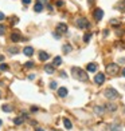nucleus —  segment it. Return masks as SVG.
Wrapping results in <instances>:
<instances>
[{
	"label": "nucleus",
	"mask_w": 125,
	"mask_h": 131,
	"mask_svg": "<svg viewBox=\"0 0 125 131\" xmlns=\"http://www.w3.org/2000/svg\"><path fill=\"white\" fill-rule=\"evenodd\" d=\"M71 75H73L77 80H81V82H87L89 80L87 74L83 70L78 68V67H73V68H71Z\"/></svg>",
	"instance_id": "f257e3e1"
},
{
	"label": "nucleus",
	"mask_w": 125,
	"mask_h": 131,
	"mask_svg": "<svg viewBox=\"0 0 125 131\" xmlns=\"http://www.w3.org/2000/svg\"><path fill=\"white\" fill-rule=\"evenodd\" d=\"M75 24H77V27L81 28V29H87L89 27H90V23H89L85 17H79V19H77Z\"/></svg>",
	"instance_id": "f03ea898"
},
{
	"label": "nucleus",
	"mask_w": 125,
	"mask_h": 131,
	"mask_svg": "<svg viewBox=\"0 0 125 131\" xmlns=\"http://www.w3.org/2000/svg\"><path fill=\"white\" fill-rule=\"evenodd\" d=\"M106 72H108L109 75H117V72H118V64H116V63H110V64H108L106 66Z\"/></svg>",
	"instance_id": "7ed1b4c3"
},
{
	"label": "nucleus",
	"mask_w": 125,
	"mask_h": 131,
	"mask_svg": "<svg viewBox=\"0 0 125 131\" xmlns=\"http://www.w3.org/2000/svg\"><path fill=\"white\" fill-rule=\"evenodd\" d=\"M105 96L112 100V99H116L118 96V92L114 90V88H106L105 90Z\"/></svg>",
	"instance_id": "20e7f679"
},
{
	"label": "nucleus",
	"mask_w": 125,
	"mask_h": 131,
	"mask_svg": "<svg viewBox=\"0 0 125 131\" xmlns=\"http://www.w3.org/2000/svg\"><path fill=\"white\" fill-rule=\"evenodd\" d=\"M93 16H94V19H96L97 21H100L101 19H102V16H104V11L101 8H96L94 12H93Z\"/></svg>",
	"instance_id": "39448f33"
},
{
	"label": "nucleus",
	"mask_w": 125,
	"mask_h": 131,
	"mask_svg": "<svg viewBox=\"0 0 125 131\" xmlns=\"http://www.w3.org/2000/svg\"><path fill=\"white\" fill-rule=\"evenodd\" d=\"M57 34H65V32H67V26L66 24H63V23H59V24L57 26Z\"/></svg>",
	"instance_id": "423d86ee"
},
{
	"label": "nucleus",
	"mask_w": 125,
	"mask_h": 131,
	"mask_svg": "<svg viewBox=\"0 0 125 131\" xmlns=\"http://www.w3.org/2000/svg\"><path fill=\"white\" fill-rule=\"evenodd\" d=\"M104 80H105V75H104L102 72L97 74V75H96V78H94V83H96V84H102Z\"/></svg>",
	"instance_id": "0eeeda50"
},
{
	"label": "nucleus",
	"mask_w": 125,
	"mask_h": 131,
	"mask_svg": "<svg viewBox=\"0 0 125 131\" xmlns=\"http://www.w3.org/2000/svg\"><path fill=\"white\" fill-rule=\"evenodd\" d=\"M11 40H12L14 43H17V41H20V40H22L20 34H19V32H12V34H11Z\"/></svg>",
	"instance_id": "6e6552de"
},
{
	"label": "nucleus",
	"mask_w": 125,
	"mask_h": 131,
	"mask_svg": "<svg viewBox=\"0 0 125 131\" xmlns=\"http://www.w3.org/2000/svg\"><path fill=\"white\" fill-rule=\"evenodd\" d=\"M97 68H98V66H97L96 63H89L87 67H86V70L89 71V72H96Z\"/></svg>",
	"instance_id": "1a4fd4ad"
},
{
	"label": "nucleus",
	"mask_w": 125,
	"mask_h": 131,
	"mask_svg": "<svg viewBox=\"0 0 125 131\" xmlns=\"http://www.w3.org/2000/svg\"><path fill=\"white\" fill-rule=\"evenodd\" d=\"M58 95H59L61 98L67 96V88H66V87H61V88L58 90Z\"/></svg>",
	"instance_id": "9d476101"
},
{
	"label": "nucleus",
	"mask_w": 125,
	"mask_h": 131,
	"mask_svg": "<svg viewBox=\"0 0 125 131\" xmlns=\"http://www.w3.org/2000/svg\"><path fill=\"white\" fill-rule=\"evenodd\" d=\"M94 112H96L97 115H102L104 112H105V107H102V106H96V107H94Z\"/></svg>",
	"instance_id": "9b49d317"
},
{
	"label": "nucleus",
	"mask_w": 125,
	"mask_h": 131,
	"mask_svg": "<svg viewBox=\"0 0 125 131\" xmlns=\"http://www.w3.org/2000/svg\"><path fill=\"white\" fill-rule=\"evenodd\" d=\"M23 52H24L26 56H32L34 55V48L32 47H26V48L23 50Z\"/></svg>",
	"instance_id": "f8f14e48"
},
{
	"label": "nucleus",
	"mask_w": 125,
	"mask_h": 131,
	"mask_svg": "<svg viewBox=\"0 0 125 131\" xmlns=\"http://www.w3.org/2000/svg\"><path fill=\"white\" fill-rule=\"evenodd\" d=\"M44 71H46V72L47 74H54V66H52V64H46L44 66Z\"/></svg>",
	"instance_id": "ddd939ff"
},
{
	"label": "nucleus",
	"mask_w": 125,
	"mask_h": 131,
	"mask_svg": "<svg viewBox=\"0 0 125 131\" xmlns=\"http://www.w3.org/2000/svg\"><path fill=\"white\" fill-rule=\"evenodd\" d=\"M39 59H40L42 62H46L47 59H49V53L44 52V51H40L39 52Z\"/></svg>",
	"instance_id": "4468645a"
},
{
	"label": "nucleus",
	"mask_w": 125,
	"mask_h": 131,
	"mask_svg": "<svg viewBox=\"0 0 125 131\" xmlns=\"http://www.w3.org/2000/svg\"><path fill=\"white\" fill-rule=\"evenodd\" d=\"M105 108L108 110V111H116L117 110V106L113 104V103H108V104L105 106Z\"/></svg>",
	"instance_id": "2eb2a0df"
},
{
	"label": "nucleus",
	"mask_w": 125,
	"mask_h": 131,
	"mask_svg": "<svg viewBox=\"0 0 125 131\" xmlns=\"http://www.w3.org/2000/svg\"><path fill=\"white\" fill-rule=\"evenodd\" d=\"M63 123H65V127H66L67 130H71V127H73V124H71V122L69 121L67 118H63Z\"/></svg>",
	"instance_id": "dca6fc26"
},
{
	"label": "nucleus",
	"mask_w": 125,
	"mask_h": 131,
	"mask_svg": "<svg viewBox=\"0 0 125 131\" xmlns=\"http://www.w3.org/2000/svg\"><path fill=\"white\" fill-rule=\"evenodd\" d=\"M43 5H42V4H39V3H37V4H35V7H34V11H35V12H42V11H43Z\"/></svg>",
	"instance_id": "f3484780"
},
{
	"label": "nucleus",
	"mask_w": 125,
	"mask_h": 131,
	"mask_svg": "<svg viewBox=\"0 0 125 131\" xmlns=\"http://www.w3.org/2000/svg\"><path fill=\"white\" fill-rule=\"evenodd\" d=\"M71 46L70 44H65L63 46V48H62V51H63V53H69V52H71Z\"/></svg>",
	"instance_id": "a211bd4d"
},
{
	"label": "nucleus",
	"mask_w": 125,
	"mask_h": 131,
	"mask_svg": "<svg viewBox=\"0 0 125 131\" xmlns=\"http://www.w3.org/2000/svg\"><path fill=\"white\" fill-rule=\"evenodd\" d=\"M2 108H3L4 112H11V111L14 110V108H12V106H10V104H3Z\"/></svg>",
	"instance_id": "6ab92c4d"
},
{
	"label": "nucleus",
	"mask_w": 125,
	"mask_h": 131,
	"mask_svg": "<svg viewBox=\"0 0 125 131\" xmlns=\"http://www.w3.org/2000/svg\"><path fill=\"white\" fill-rule=\"evenodd\" d=\"M61 64H62L61 56H55V58H54V66H61Z\"/></svg>",
	"instance_id": "aec40b11"
},
{
	"label": "nucleus",
	"mask_w": 125,
	"mask_h": 131,
	"mask_svg": "<svg viewBox=\"0 0 125 131\" xmlns=\"http://www.w3.org/2000/svg\"><path fill=\"white\" fill-rule=\"evenodd\" d=\"M8 52L12 53V55H15V53L19 52V50H17V47H10V48H8Z\"/></svg>",
	"instance_id": "412c9836"
},
{
	"label": "nucleus",
	"mask_w": 125,
	"mask_h": 131,
	"mask_svg": "<svg viewBox=\"0 0 125 131\" xmlns=\"http://www.w3.org/2000/svg\"><path fill=\"white\" fill-rule=\"evenodd\" d=\"M15 124H17V126H19V124H22L23 122H24V118H20V116H17V118H15Z\"/></svg>",
	"instance_id": "4be33fe9"
},
{
	"label": "nucleus",
	"mask_w": 125,
	"mask_h": 131,
	"mask_svg": "<svg viewBox=\"0 0 125 131\" xmlns=\"http://www.w3.org/2000/svg\"><path fill=\"white\" fill-rule=\"evenodd\" d=\"M90 38H92V34H85V35H83V41L87 43V41L90 40Z\"/></svg>",
	"instance_id": "5701e85b"
},
{
	"label": "nucleus",
	"mask_w": 125,
	"mask_h": 131,
	"mask_svg": "<svg viewBox=\"0 0 125 131\" xmlns=\"http://www.w3.org/2000/svg\"><path fill=\"white\" fill-rule=\"evenodd\" d=\"M110 130H112V131H121V127L117 126V124H112V126H110Z\"/></svg>",
	"instance_id": "b1692460"
},
{
	"label": "nucleus",
	"mask_w": 125,
	"mask_h": 131,
	"mask_svg": "<svg viewBox=\"0 0 125 131\" xmlns=\"http://www.w3.org/2000/svg\"><path fill=\"white\" fill-rule=\"evenodd\" d=\"M4 34H5V26L0 24V36H2V35H4Z\"/></svg>",
	"instance_id": "393cba45"
},
{
	"label": "nucleus",
	"mask_w": 125,
	"mask_h": 131,
	"mask_svg": "<svg viewBox=\"0 0 125 131\" xmlns=\"http://www.w3.org/2000/svg\"><path fill=\"white\" fill-rule=\"evenodd\" d=\"M24 67H26V68H31V67H34V62H27V63L24 64Z\"/></svg>",
	"instance_id": "a878e982"
},
{
	"label": "nucleus",
	"mask_w": 125,
	"mask_h": 131,
	"mask_svg": "<svg viewBox=\"0 0 125 131\" xmlns=\"http://www.w3.org/2000/svg\"><path fill=\"white\" fill-rule=\"evenodd\" d=\"M0 70H2V71H7V70H8V66H7V64H4V63H3V64H0Z\"/></svg>",
	"instance_id": "bb28decb"
},
{
	"label": "nucleus",
	"mask_w": 125,
	"mask_h": 131,
	"mask_svg": "<svg viewBox=\"0 0 125 131\" xmlns=\"http://www.w3.org/2000/svg\"><path fill=\"white\" fill-rule=\"evenodd\" d=\"M50 88H57V83L55 82H51L50 83Z\"/></svg>",
	"instance_id": "cd10ccee"
},
{
	"label": "nucleus",
	"mask_w": 125,
	"mask_h": 131,
	"mask_svg": "<svg viewBox=\"0 0 125 131\" xmlns=\"http://www.w3.org/2000/svg\"><path fill=\"white\" fill-rule=\"evenodd\" d=\"M63 4H65V3L62 2V0H58V2H57V5H58V7H62Z\"/></svg>",
	"instance_id": "c85d7f7f"
},
{
	"label": "nucleus",
	"mask_w": 125,
	"mask_h": 131,
	"mask_svg": "<svg viewBox=\"0 0 125 131\" xmlns=\"http://www.w3.org/2000/svg\"><path fill=\"white\" fill-rule=\"evenodd\" d=\"M46 2H47V0H37V3H39V4H42V5H43Z\"/></svg>",
	"instance_id": "c756f323"
},
{
	"label": "nucleus",
	"mask_w": 125,
	"mask_h": 131,
	"mask_svg": "<svg viewBox=\"0 0 125 131\" xmlns=\"http://www.w3.org/2000/svg\"><path fill=\"white\" fill-rule=\"evenodd\" d=\"M5 19V16H4V14L3 12H0V20H4Z\"/></svg>",
	"instance_id": "7c9ffc66"
},
{
	"label": "nucleus",
	"mask_w": 125,
	"mask_h": 131,
	"mask_svg": "<svg viewBox=\"0 0 125 131\" xmlns=\"http://www.w3.org/2000/svg\"><path fill=\"white\" fill-rule=\"evenodd\" d=\"M22 2H23V4H30V3H31V0H22Z\"/></svg>",
	"instance_id": "2f4dec72"
},
{
	"label": "nucleus",
	"mask_w": 125,
	"mask_h": 131,
	"mask_svg": "<svg viewBox=\"0 0 125 131\" xmlns=\"http://www.w3.org/2000/svg\"><path fill=\"white\" fill-rule=\"evenodd\" d=\"M3 59H4V56H3V55H0V62H3Z\"/></svg>",
	"instance_id": "473e14b6"
},
{
	"label": "nucleus",
	"mask_w": 125,
	"mask_h": 131,
	"mask_svg": "<svg viewBox=\"0 0 125 131\" xmlns=\"http://www.w3.org/2000/svg\"><path fill=\"white\" fill-rule=\"evenodd\" d=\"M37 131H44L43 128H37Z\"/></svg>",
	"instance_id": "72a5a7b5"
},
{
	"label": "nucleus",
	"mask_w": 125,
	"mask_h": 131,
	"mask_svg": "<svg viewBox=\"0 0 125 131\" xmlns=\"http://www.w3.org/2000/svg\"><path fill=\"white\" fill-rule=\"evenodd\" d=\"M122 75H124V76H125V68H124V70H122Z\"/></svg>",
	"instance_id": "f704fd0d"
},
{
	"label": "nucleus",
	"mask_w": 125,
	"mask_h": 131,
	"mask_svg": "<svg viewBox=\"0 0 125 131\" xmlns=\"http://www.w3.org/2000/svg\"><path fill=\"white\" fill-rule=\"evenodd\" d=\"M0 127H2V119H0Z\"/></svg>",
	"instance_id": "c9c22d12"
},
{
	"label": "nucleus",
	"mask_w": 125,
	"mask_h": 131,
	"mask_svg": "<svg viewBox=\"0 0 125 131\" xmlns=\"http://www.w3.org/2000/svg\"><path fill=\"white\" fill-rule=\"evenodd\" d=\"M89 3H93V0H89Z\"/></svg>",
	"instance_id": "e433bc0d"
}]
</instances>
